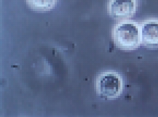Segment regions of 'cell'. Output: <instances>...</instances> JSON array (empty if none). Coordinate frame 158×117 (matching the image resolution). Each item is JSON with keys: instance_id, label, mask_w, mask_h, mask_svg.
I'll return each mask as SVG.
<instances>
[{"instance_id": "obj_1", "label": "cell", "mask_w": 158, "mask_h": 117, "mask_svg": "<svg viewBox=\"0 0 158 117\" xmlns=\"http://www.w3.org/2000/svg\"><path fill=\"white\" fill-rule=\"evenodd\" d=\"M112 34L114 44L121 50H135L142 44L140 25L133 20H120L114 26Z\"/></svg>"}, {"instance_id": "obj_2", "label": "cell", "mask_w": 158, "mask_h": 117, "mask_svg": "<svg viewBox=\"0 0 158 117\" xmlns=\"http://www.w3.org/2000/svg\"><path fill=\"white\" fill-rule=\"evenodd\" d=\"M95 84L97 93L107 100L118 98L123 92V79L115 72H101L96 77Z\"/></svg>"}, {"instance_id": "obj_3", "label": "cell", "mask_w": 158, "mask_h": 117, "mask_svg": "<svg viewBox=\"0 0 158 117\" xmlns=\"http://www.w3.org/2000/svg\"><path fill=\"white\" fill-rule=\"evenodd\" d=\"M140 25L142 44L147 48H158V18L146 19Z\"/></svg>"}, {"instance_id": "obj_4", "label": "cell", "mask_w": 158, "mask_h": 117, "mask_svg": "<svg viewBox=\"0 0 158 117\" xmlns=\"http://www.w3.org/2000/svg\"><path fill=\"white\" fill-rule=\"evenodd\" d=\"M137 5L136 0H110L108 7L111 15L128 17L135 13Z\"/></svg>"}, {"instance_id": "obj_5", "label": "cell", "mask_w": 158, "mask_h": 117, "mask_svg": "<svg viewBox=\"0 0 158 117\" xmlns=\"http://www.w3.org/2000/svg\"><path fill=\"white\" fill-rule=\"evenodd\" d=\"M31 8L36 11H49L55 6L56 0H27Z\"/></svg>"}, {"instance_id": "obj_6", "label": "cell", "mask_w": 158, "mask_h": 117, "mask_svg": "<svg viewBox=\"0 0 158 117\" xmlns=\"http://www.w3.org/2000/svg\"><path fill=\"white\" fill-rule=\"evenodd\" d=\"M13 67H17V66H13Z\"/></svg>"}]
</instances>
